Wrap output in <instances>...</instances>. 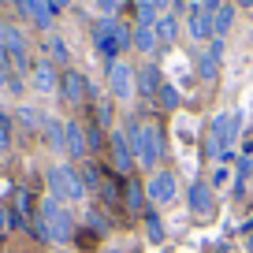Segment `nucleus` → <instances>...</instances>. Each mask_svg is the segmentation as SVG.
Segmentation results:
<instances>
[{"label":"nucleus","mask_w":253,"mask_h":253,"mask_svg":"<svg viewBox=\"0 0 253 253\" xmlns=\"http://www.w3.org/2000/svg\"><path fill=\"white\" fill-rule=\"evenodd\" d=\"M134 48L153 52V48H157V30H153V26H134Z\"/></svg>","instance_id":"obj_20"},{"label":"nucleus","mask_w":253,"mask_h":253,"mask_svg":"<svg viewBox=\"0 0 253 253\" xmlns=\"http://www.w3.org/2000/svg\"><path fill=\"white\" fill-rule=\"evenodd\" d=\"M175 194H179V186H175L171 171H153L149 175V182H145V198H149L153 205H168Z\"/></svg>","instance_id":"obj_5"},{"label":"nucleus","mask_w":253,"mask_h":253,"mask_svg":"<svg viewBox=\"0 0 253 253\" xmlns=\"http://www.w3.org/2000/svg\"><path fill=\"white\" fill-rule=\"evenodd\" d=\"M86 149H101V126H89V130H86Z\"/></svg>","instance_id":"obj_32"},{"label":"nucleus","mask_w":253,"mask_h":253,"mask_svg":"<svg viewBox=\"0 0 253 253\" xmlns=\"http://www.w3.org/2000/svg\"><path fill=\"white\" fill-rule=\"evenodd\" d=\"M97 8H101V15H104V19H116L119 0H97Z\"/></svg>","instance_id":"obj_31"},{"label":"nucleus","mask_w":253,"mask_h":253,"mask_svg":"<svg viewBox=\"0 0 253 253\" xmlns=\"http://www.w3.org/2000/svg\"><path fill=\"white\" fill-rule=\"evenodd\" d=\"M227 179H231V171H227V168L220 164V168H216L212 175H209V186H223V182H227Z\"/></svg>","instance_id":"obj_33"},{"label":"nucleus","mask_w":253,"mask_h":253,"mask_svg":"<svg viewBox=\"0 0 253 253\" xmlns=\"http://www.w3.org/2000/svg\"><path fill=\"white\" fill-rule=\"evenodd\" d=\"M186 34H190L194 41H209V38H216V34H212V15L201 8L198 0H190V11H186Z\"/></svg>","instance_id":"obj_6"},{"label":"nucleus","mask_w":253,"mask_h":253,"mask_svg":"<svg viewBox=\"0 0 253 253\" xmlns=\"http://www.w3.org/2000/svg\"><path fill=\"white\" fill-rule=\"evenodd\" d=\"M145 231H149V242H164V223L157 212H145Z\"/></svg>","instance_id":"obj_24"},{"label":"nucleus","mask_w":253,"mask_h":253,"mask_svg":"<svg viewBox=\"0 0 253 253\" xmlns=\"http://www.w3.org/2000/svg\"><path fill=\"white\" fill-rule=\"evenodd\" d=\"M0 48H8V56L15 60V67L19 71H26L30 63H26V41H23V30L19 26H0Z\"/></svg>","instance_id":"obj_7"},{"label":"nucleus","mask_w":253,"mask_h":253,"mask_svg":"<svg viewBox=\"0 0 253 253\" xmlns=\"http://www.w3.org/2000/svg\"><path fill=\"white\" fill-rule=\"evenodd\" d=\"M8 89H11V93H23V79H19V75H11V79H8Z\"/></svg>","instance_id":"obj_35"},{"label":"nucleus","mask_w":253,"mask_h":253,"mask_svg":"<svg viewBox=\"0 0 253 253\" xmlns=\"http://www.w3.org/2000/svg\"><path fill=\"white\" fill-rule=\"evenodd\" d=\"M15 119L26 126V130H38V126H45V116H41L38 108H19V112H15Z\"/></svg>","instance_id":"obj_22"},{"label":"nucleus","mask_w":253,"mask_h":253,"mask_svg":"<svg viewBox=\"0 0 253 253\" xmlns=\"http://www.w3.org/2000/svg\"><path fill=\"white\" fill-rule=\"evenodd\" d=\"M160 86H164V82H160V67H157V63H145L142 71H138V93L157 97Z\"/></svg>","instance_id":"obj_15"},{"label":"nucleus","mask_w":253,"mask_h":253,"mask_svg":"<svg viewBox=\"0 0 253 253\" xmlns=\"http://www.w3.org/2000/svg\"><path fill=\"white\" fill-rule=\"evenodd\" d=\"M48 194L56 201H82L86 182L71 164H56V168H48Z\"/></svg>","instance_id":"obj_2"},{"label":"nucleus","mask_w":253,"mask_h":253,"mask_svg":"<svg viewBox=\"0 0 253 253\" xmlns=\"http://www.w3.org/2000/svg\"><path fill=\"white\" fill-rule=\"evenodd\" d=\"M82 182H86V186H97V190L108 186V182L101 179V168H97V164H86V168H82Z\"/></svg>","instance_id":"obj_25"},{"label":"nucleus","mask_w":253,"mask_h":253,"mask_svg":"<svg viewBox=\"0 0 253 253\" xmlns=\"http://www.w3.org/2000/svg\"><path fill=\"white\" fill-rule=\"evenodd\" d=\"M246 246H250V250H253V235H250V238H246Z\"/></svg>","instance_id":"obj_39"},{"label":"nucleus","mask_w":253,"mask_h":253,"mask_svg":"<svg viewBox=\"0 0 253 253\" xmlns=\"http://www.w3.org/2000/svg\"><path fill=\"white\" fill-rule=\"evenodd\" d=\"M160 101H164V108H179L182 97H179V89H175V86H160Z\"/></svg>","instance_id":"obj_27"},{"label":"nucleus","mask_w":253,"mask_h":253,"mask_svg":"<svg viewBox=\"0 0 253 253\" xmlns=\"http://www.w3.org/2000/svg\"><path fill=\"white\" fill-rule=\"evenodd\" d=\"M186 201H190V212H198V216H209L216 209V198H212V186H209V182H190Z\"/></svg>","instance_id":"obj_10"},{"label":"nucleus","mask_w":253,"mask_h":253,"mask_svg":"<svg viewBox=\"0 0 253 253\" xmlns=\"http://www.w3.org/2000/svg\"><path fill=\"white\" fill-rule=\"evenodd\" d=\"M134 15H138V26H157V19L164 15V11H160L153 0H138V4H134Z\"/></svg>","instance_id":"obj_18"},{"label":"nucleus","mask_w":253,"mask_h":253,"mask_svg":"<svg viewBox=\"0 0 253 253\" xmlns=\"http://www.w3.org/2000/svg\"><path fill=\"white\" fill-rule=\"evenodd\" d=\"M15 205H19V212H23V216H34V212H38V209L30 205V194H26V190H19V194H15Z\"/></svg>","instance_id":"obj_29"},{"label":"nucleus","mask_w":253,"mask_h":253,"mask_svg":"<svg viewBox=\"0 0 253 253\" xmlns=\"http://www.w3.org/2000/svg\"><path fill=\"white\" fill-rule=\"evenodd\" d=\"M63 153L71 157H86V134L75 119H63Z\"/></svg>","instance_id":"obj_12"},{"label":"nucleus","mask_w":253,"mask_h":253,"mask_svg":"<svg viewBox=\"0 0 253 253\" xmlns=\"http://www.w3.org/2000/svg\"><path fill=\"white\" fill-rule=\"evenodd\" d=\"M30 86L38 89V93H56V86H60V75H56V67L48 60H38L30 71Z\"/></svg>","instance_id":"obj_11"},{"label":"nucleus","mask_w":253,"mask_h":253,"mask_svg":"<svg viewBox=\"0 0 253 253\" xmlns=\"http://www.w3.org/2000/svg\"><path fill=\"white\" fill-rule=\"evenodd\" d=\"M153 4H157V8H168V4H171V0H153Z\"/></svg>","instance_id":"obj_37"},{"label":"nucleus","mask_w":253,"mask_h":253,"mask_svg":"<svg viewBox=\"0 0 253 253\" xmlns=\"http://www.w3.org/2000/svg\"><path fill=\"white\" fill-rule=\"evenodd\" d=\"M48 48H52V56H56V60H60V63H67V45H63V41L56 38V34H52V38H48Z\"/></svg>","instance_id":"obj_30"},{"label":"nucleus","mask_w":253,"mask_h":253,"mask_svg":"<svg viewBox=\"0 0 253 253\" xmlns=\"http://www.w3.org/2000/svg\"><path fill=\"white\" fill-rule=\"evenodd\" d=\"M23 223V216L15 212V209H8V205H0V235H8L11 227H19Z\"/></svg>","instance_id":"obj_23"},{"label":"nucleus","mask_w":253,"mask_h":253,"mask_svg":"<svg viewBox=\"0 0 253 253\" xmlns=\"http://www.w3.org/2000/svg\"><path fill=\"white\" fill-rule=\"evenodd\" d=\"M0 4H4V0H0Z\"/></svg>","instance_id":"obj_41"},{"label":"nucleus","mask_w":253,"mask_h":253,"mask_svg":"<svg viewBox=\"0 0 253 253\" xmlns=\"http://www.w3.org/2000/svg\"><path fill=\"white\" fill-rule=\"evenodd\" d=\"M153 30H157V41H160V45H171V41L179 38V19H175L171 11H164V15L157 19V26H153Z\"/></svg>","instance_id":"obj_16"},{"label":"nucleus","mask_w":253,"mask_h":253,"mask_svg":"<svg viewBox=\"0 0 253 253\" xmlns=\"http://www.w3.org/2000/svg\"><path fill=\"white\" fill-rule=\"evenodd\" d=\"M160 153H164V134H160V126L145 123L142 130H138V138H134V160L153 171V168L160 164Z\"/></svg>","instance_id":"obj_3"},{"label":"nucleus","mask_w":253,"mask_h":253,"mask_svg":"<svg viewBox=\"0 0 253 253\" xmlns=\"http://www.w3.org/2000/svg\"><path fill=\"white\" fill-rule=\"evenodd\" d=\"M34 216L48 227V242H71V212L63 209V201H56L48 194V198L38 201V212Z\"/></svg>","instance_id":"obj_1"},{"label":"nucleus","mask_w":253,"mask_h":253,"mask_svg":"<svg viewBox=\"0 0 253 253\" xmlns=\"http://www.w3.org/2000/svg\"><path fill=\"white\" fill-rule=\"evenodd\" d=\"M45 134L56 153H63V119H45Z\"/></svg>","instance_id":"obj_21"},{"label":"nucleus","mask_w":253,"mask_h":253,"mask_svg":"<svg viewBox=\"0 0 253 253\" xmlns=\"http://www.w3.org/2000/svg\"><path fill=\"white\" fill-rule=\"evenodd\" d=\"M86 79H82L75 67H67V71H60V86H56V97L60 101H67V104H79L82 97H86Z\"/></svg>","instance_id":"obj_8"},{"label":"nucleus","mask_w":253,"mask_h":253,"mask_svg":"<svg viewBox=\"0 0 253 253\" xmlns=\"http://www.w3.org/2000/svg\"><path fill=\"white\" fill-rule=\"evenodd\" d=\"M108 93L116 97V101H130V97L138 93V75L130 63H112L108 67Z\"/></svg>","instance_id":"obj_4"},{"label":"nucleus","mask_w":253,"mask_h":253,"mask_svg":"<svg viewBox=\"0 0 253 253\" xmlns=\"http://www.w3.org/2000/svg\"><path fill=\"white\" fill-rule=\"evenodd\" d=\"M238 4H242V8H253V0H238Z\"/></svg>","instance_id":"obj_38"},{"label":"nucleus","mask_w":253,"mask_h":253,"mask_svg":"<svg viewBox=\"0 0 253 253\" xmlns=\"http://www.w3.org/2000/svg\"><path fill=\"white\" fill-rule=\"evenodd\" d=\"M123 201L130 212H145V186L142 182H126L123 186Z\"/></svg>","instance_id":"obj_17"},{"label":"nucleus","mask_w":253,"mask_h":253,"mask_svg":"<svg viewBox=\"0 0 253 253\" xmlns=\"http://www.w3.org/2000/svg\"><path fill=\"white\" fill-rule=\"evenodd\" d=\"M112 160H116L119 171H126V168H130V160H134V145H130L126 130H116V134H112Z\"/></svg>","instance_id":"obj_13"},{"label":"nucleus","mask_w":253,"mask_h":253,"mask_svg":"<svg viewBox=\"0 0 253 253\" xmlns=\"http://www.w3.org/2000/svg\"><path fill=\"white\" fill-rule=\"evenodd\" d=\"M231 26H235V8H231V4H223V8L212 15V34H216V38H223Z\"/></svg>","instance_id":"obj_19"},{"label":"nucleus","mask_w":253,"mask_h":253,"mask_svg":"<svg viewBox=\"0 0 253 253\" xmlns=\"http://www.w3.org/2000/svg\"><path fill=\"white\" fill-rule=\"evenodd\" d=\"M112 116H116L112 101H97V126H112Z\"/></svg>","instance_id":"obj_26"},{"label":"nucleus","mask_w":253,"mask_h":253,"mask_svg":"<svg viewBox=\"0 0 253 253\" xmlns=\"http://www.w3.org/2000/svg\"><path fill=\"white\" fill-rule=\"evenodd\" d=\"M220 60H223V38H212V41H209V48L198 56V75L205 82H212L216 75H220Z\"/></svg>","instance_id":"obj_9"},{"label":"nucleus","mask_w":253,"mask_h":253,"mask_svg":"<svg viewBox=\"0 0 253 253\" xmlns=\"http://www.w3.org/2000/svg\"><path fill=\"white\" fill-rule=\"evenodd\" d=\"M201 8H205V11H209V15H216V11H220V8H223V0H201Z\"/></svg>","instance_id":"obj_34"},{"label":"nucleus","mask_w":253,"mask_h":253,"mask_svg":"<svg viewBox=\"0 0 253 253\" xmlns=\"http://www.w3.org/2000/svg\"><path fill=\"white\" fill-rule=\"evenodd\" d=\"M8 79H11V56L8 48H0V86H8Z\"/></svg>","instance_id":"obj_28"},{"label":"nucleus","mask_w":253,"mask_h":253,"mask_svg":"<svg viewBox=\"0 0 253 253\" xmlns=\"http://www.w3.org/2000/svg\"><path fill=\"white\" fill-rule=\"evenodd\" d=\"M250 171H253V160H250Z\"/></svg>","instance_id":"obj_40"},{"label":"nucleus","mask_w":253,"mask_h":253,"mask_svg":"<svg viewBox=\"0 0 253 253\" xmlns=\"http://www.w3.org/2000/svg\"><path fill=\"white\" fill-rule=\"evenodd\" d=\"M19 11H26V15H30L34 19V26H38V30H52V8H48V0H26V4H23V8H19Z\"/></svg>","instance_id":"obj_14"},{"label":"nucleus","mask_w":253,"mask_h":253,"mask_svg":"<svg viewBox=\"0 0 253 253\" xmlns=\"http://www.w3.org/2000/svg\"><path fill=\"white\" fill-rule=\"evenodd\" d=\"M48 8H52V15H56V11H63V8H71V0H48Z\"/></svg>","instance_id":"obj_36"}]
</instances>
